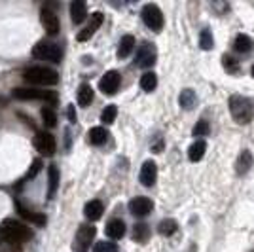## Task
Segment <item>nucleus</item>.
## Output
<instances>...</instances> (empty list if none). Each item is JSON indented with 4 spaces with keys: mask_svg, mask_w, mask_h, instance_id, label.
Listing matches in <instances>:
<instances>
[{
    "mask_svg": "<svg viewBox=\"0 0 254 252\" xmlns=\"http://www.w3.org/2000/svg\"><path fill=\"white\" fill-rule=\"evenodd\" d=\"M230 112L237 124H249L254 116V103L243 95H232L230 97Z\"/></svg>",
    "mask_w": 254,
    "mask_h": 252,
    "instance_id": "f257e3e1",
    "label": "nucleus"
},
{
    "mask_svg": "<svg viewBox=\"0 0 254 252\" xmlns=\"http://www.w3.org/2000/svg\"><path fill=\"white\" fill-rule=\"evenodd\" d=\"M0 237L10 243H21L31 237V230L21 222L4 220L0 224Z\"/></svg>",
    "mask_w": 254,
    "mask_h": 252,
    "instance_id": "f03ea898",
    "label": "nucleus"
},
{
    "mask_svg": "<svg viewBox=\"0 0 254 252\" xmlns=\"http://www.w3.org/2000/svg\"><path fill=\"white\" fill-rule=\"evenodd\" d=\"M23 78L29 84H36V85H55L59 82V74L55 72V70H52V68H46V66L27 68L23 72Z\"/></svg>",
    "mask_w": 254,
    "mask_h": 252,
    "instance_id": "7ed1b4c3",
    "label": "nucleus"
},
{
    "mask_svg": "<svg viewBox=\"0 0 254 252\" xmlns=\"http://www.w3.org/2000/svg\"><path fill=\"white\" fill-rule=\"evenodd\" d=\"M32 55L36 59H42V61H52V63H61V48L57 44L52 42H38L32 50Z\"/></svg>",
    "mask_w": 254,
    "mask_h": 252,
    "instance_id": "20e7f679",
    "label": "nucleus"
},
{
    "mask_svg": "<svg viewBox=\"0 0 254 252\" xmlns=\"http://www.w3.org/2000/svg\"><path fill=\"white\" fill-rule=\"evenodd\" d=\"M97 230L93 226H80V230L76 233L74 237V245H72V249L74 252H87L89 251V247H91V243H93V237H95Z\"/></svg>",
    "mask_w": 254,
    "mask_h": 252,
    "instance_id": "39448f33",
    "label": "nucleus"
},
{
    "mask_svg": "<svg viewBox=\"0 0 254 252\" xmlns=\"http://www.w3.org/2000/svg\"><path fill=\"white\" fill-rule=\"evenodd\" d=\"M140 15H142V21L144 25L152 29V31H161V27H163V13L159 10L156 4H146L142 11H140Z\"/></svg>",
    "mask_w": 254,
    "mask_h": 252,
    "instance_id": "423d86ee",
    "label": "nucleus"
},
{
    "mask_svg": "<svg viewBox=\"0 0 254 252\" xmlns=\"http://www.w3.org/2000/svg\"><path fill=\"white\" fill-rule=\"evenodd\" d=\"M13 97L15 99H40V101H48V103H57V95L53 91H38V89H25V87H17L13 89Z\"/></svg>",
    "mask_w": 254,
    "mask_h": 252,
    "instance_id": "0eeeda50",
    "label": "nucleus"
},
{
    "mask_svg": "<svg viewBox=\"0 0 254 252\" xmlns=\"http://www.w3.org/2000/svg\"><path fill=\"white\" fill-rule=\"evenodd\" d=\"M156 57H158L156 48H154L152 44L144 42L138 46L135 63H137V66H140V68H148V66H152V64L156 63Z\"/></svg>",
    "mask_w": 254,
    "mask_h": 252,
    "instance_id": "6e6552de",
    "label": "nucleus"
},
{
    "mask_svg": "<svg viewBox=\"0 0 254 252\" xmlns=\"http://www.w3.org/2000/svg\"><path fill=\"white\" fill-rule=\"evenodd\" d=\"M34 146L36 150L44 154V156H53L55 154V137H53L52 133H46V131H38L36 133V137H34Z\"/></svg>",
    "mask_w": 254,
    "mask_h": 252,
    "instance_id": "1a4fd4ad",
    "label": "nucleus"
},
{
    "mask_svg": "<svg viewBox=\"0 0 254 252\" xmlns=\"http://www.w3.org/2000/svg\"><path fill=\"white\" fill-rule=\"evenodd\" d=\"M99 87H101V91L105 95H114L118 91V87H120V74H118L116 70L106 72L105 76L101 78Z\"/></svg>",
    "mask_w": 254,
    "mask_h": 252,
    "instance_id": "9d476101",
    "label": "nucleus"
},
{
    "mask_svg": "<svg viewBox=\"0 0 254 252\" xmlns=\"http://www.w3.org/2000/svg\"><path fill=\"white\" fill-rule=\"evenodd\" d=\"M152 209H154V203L148 197H135L129 201V210L135 216H146L152 212Z\"/></svg>",
    "mask_w": 254,
    "mask_h": 252,
    "instance_id": "9b49d317",
    "label": "nucleus"
},
{
    "mask_svg": "<svg viewBox=\"0 0 254 252\" xmlns=\"http://www.w3.org/2000/svg\"><path fill=\"white\" fill-rule=\"evenodd\" d=\"M138 179L142 182V186H146V188L154 186V184H156V179H158V167H156V163H154V161H144Z\"/></svg>",
    "mask_w": 254,
    "mask_h": 252,
    "instance_id": "f8f14e48",
    "label": "nucleus"
},
{
    "mask_svg": "<svg viewBox=\"0 0 254 252\" xmlns=\"http://www.w3.org/2000/svg\"><path fill=\"white\" fill-rule=\"evenodd\" d=\"M40 21H42V27L46 29V32H48L50 36H55V34L59 32V19H57V15H55L52 10L44 8V10L40 11Z\"/></svg>",
    "mask_w": 254,
    "mask_h": 252,
    "instance_id": "ddd939ff",
    "label": "nucleus"
},
{
    "mask_svg": "<svg viewBox=\"0 0 254 252\" xmlns=\"http://www.w3.org/2000/svg\"><path fill=\"white\" fill-rule=\"evenodd\" d=\"M101 25H103V13H101V11H95V13L91 15V21H89V25H87L84 31L78 34V40H80V42L89 40V38L95 34V31L101 27Z\"/></svg>",
    "mask_w": 254,
    "mask_h": 252,
    "instance_id": "4468645a",
    "label": "nucleus"
},
{
    "mask_svg": "<svg viewBox=\"0 0 254 252\" xmlns=\"http://www.w3.org/2000/svg\"><path fill=\"white\" fill-rule=\"evenodd\" d=\"M251 167H253V154H251L249 150H243L241 156L237 158L235 171H237V175H245V173H249V169Z\"/></svg>",
    "mask_w": 254,
    "mask_h": 252,
    "instance_id": "2eb2a0df",
    "label": "nucleus"
},
{
    "mask_svg": "<svg viewBox=\"0 0 254 252\" xmlns=\"http://www.w3.org/2000/svg\"><path fill=\"white\" fill-rule=\"evenodd\" d=\"M70 15H72V21L74 23H82L87 15V6H85L84 0H74L70 4Z\"/></svg>",
    "mask_w": 254,
    "mask_h": 252,
    "instance_id": "dca6fc26",
    "label": "nucleus"
},
{
    "mask_svg": "<svg viewBox=\"0 0 254 252\" xmlns=\"http://www.w3.org/2000/svg\"><path fill=\"white\" fill-rule=\"evenodd\" d=\"M84 212H85V216H87L89 220L95 222V220H99V218L103 216V212H105V209H103V203L95 199V201H89V203L85 205Z\"/></svg>",
    "mask_w": 254,
    "mask_h": 252,
    "instance_id": "f3484780",
    "label": "nucleus"
},
{
    "mask_svg": "<svg viewBox=\"0 0 254 252\" xmlns=\"http://www.w3.org/2000/svg\"><path fill=\"white\" fill-rule=\"evenodd\" d=\"M233 48H235V52L239 53H249L254 50V40L251 36H247V34H237V38L233 42Z\"/></svg>",
    "mask_w": 254,
    "mask_h": 252,
    "instance_id": "a211bd4d",
    "label": "nucleus"
},
{
    "mask_svg": "<svg viewBox=\"0 0 254 252\" xmlns=\"http://www.w3.org/2000/svg\"><path fill=\"white\" fill-rule=\"evenodd\" d=\"M106 138H108V133H106L105 127H93V129H89V133H87V140H89L93 146L105 144Z\"/></svg>",
    "mask_w": 254,
    "mask_h": 252,
    "instance_id": "6ab92c4d",
    "label": "nucleus"
},
{
    "mask_svg": "<svg viewBox=\"0 0 254 252\" xmlns=\"http://www.w3.org/2000/svg\"><path fill=\"white\" fill-rule=\"evenodd\" d=\"M106 233L112 239H122L126 235V224H124V220H110L108 226H106Z\"/></svg>",
    "mask_w": 254,
    "mask_h": 252,
    "instance_id": "aec40b11",
    "label": "nucleus"
},
{
    "mask_svg": "<svg viewBox=\"0 0 254 252\" xmlns=\"http://www.w3.org/2000/svg\"><path fill=\"white\" fill-rule=\"evenodd\" d=\"M48 177H50V180H48V197L52 199L53 195H55V191H57V188H59V171H57L55 165H50Z\"/></svg>",
    "mask_w": 254,
    "mask_h": 252,
    "instance_id": "412c9836",
    "label": "nucleus"
},
{
    "mask_svg": "<svg viewBox=\"0 0 254 252\" xmlns=\"http://www.w3.org/2000/svg\"><path fill=\"white\" fill-rule=\"evenodd\" d=\"M133 48H135V38H133L131 34H126V36L120 40V46H118V57H120V59H126L127 55L133 52Z\"/></svg>",
    "mask_w": 254,
    "mask_h": 252,
    "instance_id": "4be33fe9",
    "label": "nucleus"
},
{
    "mask_svg": "<svg viewBox=\"0 0 254 252\" xmlns=\"http://www.w3.org/2000/svg\"><path fill=\"white\" fill-rule=\"evenodd\" d=\"M179 103L184 110H191L195 106V103H197V97L193 93V89H184L179 97Z\"/></svg>",
    "mask_w": 254,
    "mask_h": 252,
    "instance_id": "5701e85b",
    "label": "nucleus"
},
{
    "mask_svg": "<svg viewBox=\"0 0 254 252\" xmlns=\"http://www.w3.org/2000/svg\"><path fill=\"white\" fill-rule=\"evenodd\" d=\"M205 150H207V144L203 142V140H197V142H193L190 146V150H188V158H190V161H199V159H203V156H205Z\"/></svg>",
    "mask_w": 254,
    "mask_h": 252,
    "instance_id": "b1692460",
    "label": "nucleus"
},
{
    "mask_svg": "<svg viewBox=\"0 0 254 252\" xmlns=\"http://www.w3.org/2000/svg\"><path fill=\"white\" fill-rule=\"evenodd\" d=\"M91 101H93V89H91V85L82 84L80 89H78V105L87 106L91 105Z\"/></svg>",
    "mask_w": 254,
    "mask_h": 252,
    "instance_id": "393cba45",
    "label": "nucleus"
},
{
    "mask_svg": "<svg viewBox=\"0 0 254 252\" xmlns=\"http://www.w3.org/2000/svg\"><path fill=\"white\" fill-rule=\"evenodd\" d=\"M156 85H158V76H156V74L154 72L142 74V78H140V87H142L144 91H154Z\"/></svg>",
    "mask_w": 254,
    "mask_h": 252,
    "instance_id": "a878e982",
    "label": "nucleus"
},
{
    "mask_svg": "<svg viewBox=\"0 0 254 252\" xmlns=\"http://www.w3.org/2000/svg\"><path fill=\"white\" fill-rule=\"evenodd\" d=\"M17 209H19V212H21L23 218L31 220L32 224H38V226H44V224H46V218H44L42 214H36V212H32V210H29V209H25V207H21V205H17Z\"/></svg>",
    "mask_w": 254,
    "mask_h": 252,
    "instance_id": "bb28decb",
    "label": "nucleus"
},
{
    "mask_svg": "<svg viewBox=\"0 0 254 252\" xmlns=\"http://www.w3.org/2000/svg\"><path fill=\"white\" fill-rule=\"evenodd\" d=\"M148 235H150L148 226H144V224H137V226H135V230H133V239L137 243H144L148 239Z\"/></svg>",
    "mask_w": 254,
    "mask_h": 252,
    "instance_id": "cd10ccee",
    "label": "nucleus"
},
{
    "mask_svg": "<svg viewBox=\"0 0 254 252\" xmlns=\"http://www.w3.org/2000/svg\"><path fill=\"white\" fill-rule=\"evenodd\" d=\"M158 231L161 235H167V237H169V235H173V233L177 231V222L171 220V218L169 220H161L158 226Z\"/></svg>",
    "mask_w": 254,
    "mask_h": 252,
    "instance_id": "c85d7f7f",
    "label": "nucleus"
},
{
    "mask_svg": "<svg viewBox=\"0 0 254 252\" xmlns=\"http://www.w3.org/2000/svg\"><path fill=\"white\" fill-rule=\"evenodd\" d=\"M40 116H42L44 124L48 127H55L57 126V116L53 112L52 108H48V106H44L42 110H40Z\"/></svg>",
    "mask_w": 254,
    "mask_h": 252,
    "instance_id": "c756f323",
    "label": "nucleus"
},
{
    "mask_svg": "<svg viewBox=\"0 0 254 252\" xmlns=\"http://www.w3.org/2000/svg\"><path fill=\"white\" fill-rule=\"evenodd\" d=\"M116 116H118L116 105H108L105 110H103V114H101V122H105V124H114Z\"/></svg>",
    "mask_w": 254,
    "mask_h": 252,
    "instance_id": "7c9ffc66",
    "label": "nucleus"
},
{
    "mask_svg": "<svg viewBox=\"0 0 254 252\" xmlns=\"http://www.w3.org/2000/svg\"><path fill=\"white\" fill-rule=\"evenodd\" d=\"M199 44H201L203 50H212V34L209 29H205V31H201V34H199Z\"/></svg>",
    "mask_w": 254,
    "mask_h": 252,
    "instance_id": "2f4dec72",
    "label": "nucleus"
},
{
    "mask_svg": "<svg viewBox=\"0 0 254 252\" xmlns=\"http://www.w3.org/2000/svg\"><path fill=\"white\" fill-rule=\"evenodd\" d=\"M222 64H224V68L228 70V72H239V63L235 61V59H232L230 55H224L222 57Z\"/></svg>",
    "mask_w": 254,
    "mask_h": 252,
    "instance_id": "473e14b6",
    "label": "nucleus"
},
{
    "mask_svg": "<svg viewBox=\"0 0 254 252\" xmlns=\"http://www.w3.org/2000/svg\"><path fill=\"white\" fill-rule=\"evenodd\" d=\"M40 169H42V161H40V159H34V163H32V167L29 169V173H27V175L23 177L21 184H23V182H27L29 179H34V177H36V175L40 173Z\"/></svg>",
    "mask_w": 254,
    "mask_h": 252,
    "instance_id": "72a5a7b5",
    "label": "nucleus"
},
{
    "mask_svg": "<svg viewBox=\"0 0 254 252\" xmlns=\"http://www.w3.org/2000/svg\"><path fill=\"white\" fill-rule=\"evenodd\" d=\"M95 252H118V247H116V243L101 241V243H97Z\"/></svg>",
    "mask_w": 254,
    "mask_h": 252,
    "instance_id": "f704fd0d",
    "label": "nucleus"
},
{
    "mask_svg": "<svg viewBox=\"0 0 254 252\" xmlns=\"http://www.w3.org/2000/svg\"><path fill=\"white\" fill-rule=\"evenodd\" d=\"M193 137H205V135H209V124L207 122H197V126L193 127Z\"/></svg>",
    "mask_w": 254,
    "mask_h": 252,
    "instance_id": "c9c22d12",
    "label": "nucleus"
},
{
    "mask_svg": "<svg viewBox=\"0 0 254 252\" xmlns=\"http://www.w3.org/2000/svg\"><path fill=\"white\" fill-rule=\"evenodd\" d=\"M66 116H68L70 124H76V110H74V105H68V108H66Z\"/></svg>",
    "mask_w": 254,
    "mask_h": 252,
    "instance_id": "e433bc0d",
    "label": "nucleus"
},
{
    "mask_svg": "<svg viewBox=\"0 0 254 252\" xmlns=\"http://www.w3.org/2000/svg\"><path fill=\"white\" fill-rule=\"evenodd\" d=\"M251 72H253V76H254V64H253V68H251Z\"/></svg>",
    "mask_w": 254,
    "mask_h": 252,
    "instance_id": "4c0bfd02",
    "label": "nucleus"
}]
</instances>
